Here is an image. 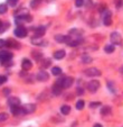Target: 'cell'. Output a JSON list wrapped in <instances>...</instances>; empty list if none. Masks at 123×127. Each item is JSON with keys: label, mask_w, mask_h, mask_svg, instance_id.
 Segmentation results:
<instances>
[{"label": "cell", "mask_w": 123, "mask_h": 127, "mask_svg": "<svg viewBox=\"0 0 123 127\" xmlns=\"http://www.w3.org/2000/svg\"><path fill=\"white\" fill-rule=\"evenodd\" d=\"M84 73L87 77H99V75H101V71L96 67H88L84 71Z\"/></svg>", "instance_id": "1"}, {"label": "cell", "mask_w": 123, "mask_h": 127, "mask_svg": "<svg viewBox=\"0 0 123 127\" xmlns=\"http://www.w3.org/2000/svg\"><path fill=\"white\" fill-rule=\"evenodd\" d=\"M15 35L17 37H19V38H24V37L27 36V29L24 26H18L15 29Z\"/></svg>", "instance_id": "2"}, {"label": "cell", "mask_w": 123, "mask_h": 127, "mask_svg": "<svg viewBox=\"0 0 123 127\" xmlns=\"http://www.w3.org/2000/svg\"><path fill=\"white\" fill-rule=\"evenodd\" d=\"M99 88H100V82L97 80H92V81H90L87 83V89H88V91H91V92L97 91Z\"/></svg>", "instance_id": "3"}, {"label": "cell", "mask_w": 123, "mask_h": 127, "mask_svg": "<svg viewBox=\"0 0 123 127\" xmlns=\"http://www.w3.org/2000/svg\"><path fill=\"white\" fill-rule=\"evenodd\" d=\"M11 58H12V53L7 52V51L0 52V60L2 61V63H7L9 61H11Z\"/></svg>", "instance_id": "4"}, {"label": "cell", "mask_w": 123, "mask_h": 127, "mask_svg": "<svg viewBox=\"0 0 123 127\" xmlns=\"http://www.w3.org/2000/svg\"><path fill=\"white\" fill-rule=\"evenodd\" d=\"M73 82H74V80H73V78H71V77H63L62 78V86H63V88H65V89H68L69 87L73 84Z\"/></svg>", "instance_id": "5"}, {"label": "cell", "mask_w": 123, "mask_h": 127, "mask_svg": "<svg viewBox=\"0 0 123 127\" xmlns=\"http://www.w3.org/2000/svg\"><path fill=\"white\" fill-rule=\"evenodd\" d=\"M111 42L114 44V45H119V44L122 43V37L119 33L114 32V33L111 34Z\"/></svg>", "instance_id": "6"}, {"label": "cell", "mask_w": 123, "mask_h": 127, "mask_svg": "<svg viewBox=\"0 0 123 127\" xmlns=\"http://www.w3.org/2000/svg\"><path fill=\"white\" fill-rule=\"evenodd\" d=\"M36 79H37L38 81L45 82V81H47V80L49 79V74H48L46 71H39L37 73V75H36Z\"/></svg>", "instance_id": "7"}, {"label": "cell", "mask_w": 123, "mask_h": 127, "mask_svg": "<svg viewBox=\"0 0 123 127\" xmlns=\"http://www.w3.org/2000/svg\"><path fill=\"white\" fill-rule=\"evenodd\" d=\"M55 41H57L58 43H66L68 44L72 41L71 36H65V35H56L55 36Z\"/></svg>", "instance_id": "8"}, {"label": "cell", "mask_w": 123, "mask_h": 127, "mask_svg": "<svg viewBox=\"0 0 123 127\" xmlns=\"http://www.w3.org/2000/svg\"><path fill=\"white\" fill-rule=\"evenodd\" d=\"M11 108V113L14 116H20V115H25L26 111H25V108H21L20 106H17V107H10Z\"/></svg>", "instance_id": "9"}, {"label": "cell", "mask_w": 123, "mask_h": 127, "mask_svg": "<svg viewBox=\"0 0 123 127\" xmlns=\"http://www.w3.org/2000/svg\"><path fill=\"white\" fill-rule=\"evenodd\" d=\"M103 23L105 26H110L112 24V17H111V11H105L103 14Z\"/></svg>", "instance_id": "10"}, {"label": "cell", "mask_w": 123, "mask_h": 127, "mask_svg": "<svg viewBox=\"0 0 123 127\" xmlns=\"http://www.w3.org/2000/svg\"><path fill=\"white\" fill-rule=\"evenodd\" d=\"M62 90H63V87H62V84H59L58 82H55V84L53 86V95H55V96H59V95L62 94Z\"/></svg>", "instance_id": "11"}, {"label": "cell", "mask_w": 123, "mask_h": 127, "mask_svg": "<svg viewBox=\"0 0 123 127\" xmlns=\"http://www.w3.org/2000/svg\"><path fill=\"white\" fill-rule=\"evenodd\" d=\"M8 103H9L10 107L20 106V99L17 98V97H10V98H8Z\"/></svg>", "instance_id": "12"}, {"label": "cell", "mask_w": 123, "mask_h": 127, "mask_svg": "<svg viewBox=\"0 0 123 127\" xmlns=\"http://www.w3.org/2000/svg\"><path fill=\"white\" fill-rule=\"evenodd\" d=\"M24 108H25L26 114H33V113H35V110H36V105L35 103H27Z\"/></svg>", "instance_id": "13"}, {"label": "cell", "mask_w": 123, "mask_h": 127, "mask_svg": "<svg viewBox=\"0 0 123 127\" xmlns=\"http://www.w3.org/2000/svg\"><path fill=\"white\" fill-rule=\"evenodd\" d=\"M45 31L46 28L44 26H39L35 29V37H41L45 35Z\"/></svg>", "instance_id": "14"}, {"label": "cell", "mask_w": 123, "mask_h": 127, "mask_svg": "<svg viewBox=\"0 0 123 127\" xmlns=\"http://www.w3.org/2000/svg\"><path fill=\"white\" fill-rule=\"evenodd\" d=\"M21 66H22V69H24L25 71H28V70H30L31 67H33V63H31L30 60H28V59H25V60L22 61Z\"/></svg>", "instance_id": "15"}, {"label": "cell", "mask_w": 123, "mask_h": 127, "mask_svg": "<svg viewBox=\"0 0 123 127\" xmlns=\"http://www.w3.org/2000/svg\"><path fill=\"white\" fill-rule=\"evenodd\" d=\"M65 55H66V53H65L64 50H58L54 53V58L56 60H62V59H64Z\"/></svg>", "instance_id": "16"}, {"label": "cell", "mask_w": 123, "mask_h": 127, "mask_svg": "<svg viewBox=\"0 0 123 127\" xmlns=\"http://www.w3.org/2000/svg\"><path fill=\"white\" fill-rule=\"evenodd\" d=\"M31 43L34 45H46V43L43 41V39H40V37H35V38L31 39Z\"/></svg>", "instance_id": "17"}, {"label": "cell", "mask_w": 123, "mask_h": 127, "mask_svg": "<svg viewBox=\"0 0 123 127\" xmlns=\"http://www.w3.org/2000/svg\"><path fill=\"white\" fill-rule=\"evenodd\" d=\"M61 113L63 114V115H68L69 113H71V107L67 105H64V106H62L61 108Z\"/></svg>", "instance_id": "18"}, {"label": "cell", "mask_w": 123, "mask_h": 127, "mask_svg": "<svg viewBox=\"0 0 123 127\" xmlns=\"http://www.w3.org/2000/svg\"><path fill=\"white\" fill-rule=\"evenodd\" d=\"M114 50H115V47H114L113 44H109V45H105V47H104L105 53H109V54H110V53H113Z\"/></svg>", "instance_id": "19"}, {"label": "cell", "mask_w": 123, "mask_h": 127, "mask_svg": "<svg viewBox=\"0 0 123 127\" xmlns=\"http://www.w3.org/2000/svg\"><path fill=\"white\" fill-rule=\"evenodd\" d=\"M52 73L54 75H59V74H62V69L59 66H54L52 69Z\"/></svg>", "instance_id": "20"}, {"label": "cell", "mask_w": 123, "mask_h": 127, "mask_svg": "<svg viewBox=\"0 0 123 127\" xmlns=\"http://www.w3.org/2000/svg\"><path fill=\"white\" fill-rule=\"evenodd\" d=\"M81 43H82V39H81V38H78V39H72V41L68 43V45L69 46H77V45H80Z\"/></svg>", "instance_id": "21"}, {"label": "cell", "mask_w": 123, "mask_h": 127, "mask_svg": "<svg viewBox=\"0 0 123 127\" xmlns=\"http://www.w3.org/2000/svg\"><path fill=\"white\" fill-rule=\"evenodd\" d=\"M33 56L35 58V60L36 61H40L41 60V58H43V55H41V53L40 52H33Z\"/></svg>", "instance_id": "22"}, {"label": "cell", "mask_w": 123, "mask_h": 127, "mask_svg": "<svg viewBox=\"0 0 123 127\" xmlns=\"http://www.w3.org/2000/svg\"><path fill=\"white\" fill-rule=\"evenodd\" d=\"M84 101L83 100H78L77 101V103H76V109H78V110H82L84 108Z\"/></svg>", "instance_id": "23"}, {"label": "cell", "mask_w": 123, "mask_h": 127, "mask_svg": "<svg viewBox=\"0 0 123 127\" xmlns=\"http://www.w3.org/2000/svg\"><path fill=\"white\" fill-rule=\"evenodd\" d=\"M82 62L83 63H91L92 62V58H90L88 55H83L82 56Z\"/></svg>", "instance_id": "24"}, {"label": "cell", "mask_w": 123, "mask_h": 127, "mask_svg": "<svg viewBox=\"0 0 123 127\" xmlns=\"http://www.w3.org/2000/svg\"><path fill=\"white\" fill-rule=\"evenodd\" d=\"M111 113V108L110 107H103L101 110V114L102 115H107V114Z\"/></svg>", "instance_id": "25"}, {"label": "cell", "mask_w": 123, "mask_h": 127, "mask_svg": "<svg viewBox=\"0 0 123 127\" xmlns=\"http://www.w3.org/2000/svg\"><path fill=\"white\" fill-rule=\"evenodd\" d=\"M7 5L6 3H1L0 5V15H2V14H5L6 11H7Z\"/></svg>", "instance_id": "26"}, {"label": "cell", "mask_w": 123, "mask_h": 127, "mask_svg": "<svg viewBox=\"0 0 123 127\" xmlns=\"http://www.w3.org/2000/svg\"><path fill=\"white\" fill-rule=\"evenodd\" d=\"M50 63H52V61H50L49 59H45V60H44V62L41 63V66H43V67H47V66H49V65H50Z\"/></svg>", "instance_id": "27"}, {"label": "cell", "mask_w": 123, "mask_h": 127, "mask_svg": "<svg viewBox=\"0 0 123 127\" xmlns=\"http://www.w3.org/2000/svg\"><path fill=\"white\" fill-rule=\"evenodd\" d=\"M7 46L8 47H11V46H18V44H17L16 41H14V39H9V41H7Z\"/></svg>", "instance_id": "28"}, {"label": "cell", "mask_w": 123, "mask_h": 127, "mask_svg": "<svg viewBox=\"0 0 123 127\" xmlns=\"http://www.w3.org/2000/svg\"><path fill=\"white\" fill-rule=\"evenodd\" d=\"M41 2V0H33V1H31V8H34V9H35V8H37V6L39 5V3Z\"/></svg>", "instance_id": "29"}, {"label": "cell", "mask_w": 123, "mask_h": 127, "mask_svg": "<svg viewBox=\"0 0 123 127\" xmlns=\"http://www.w3.org/2000/svg\"><path fill=\"white\" fill-rule=\"evenodd\" d=\"M8 119V115L5 113H0V122H5Z\"/></svg>", "instance_id": "30"}, {"label": "cell", "mask_w": 123, "mask_h": 127, "mask_svg": "<svg viewBox=\"0 0 123 127\" xmlns=\"http://www.w3.org/2000/svg\"><path fill=\"white\" fill-rule=\"evenodd\" d=\"M18 1H19V0H7V2L9 3L11 7H15V6L18 3Z\"/></svg>", "instance_id": "31"}, {"label": "cell", "mask_w": 123, "mask_h": 127, "mask_svg": "<svg viewBox=\"0 0 123 127\" xmlns=\"http://www.w3.org/2000/svg\"><path fill=\"white\" fill-rule=\"evenodd\" d=\"M7 82V77L6 75H0V84H3Z\"/></svg>", "instance_id": "32"}, {"label": "cell", "mask_w": 123, "mask_h": 127, "mask_svg": "<svg viewBox=\"0 0 123 127\" xmlns=\"http://www.w3.org/2000/svg\"><path fill=\"white\" fill-rule=\"evenodd\" d=\"M99 106H101V102H91L90 103V107L91 108H96V107H99Z\"/></svg>", "instance_id": "33"}, {"label": "cell", "mask_w": 123, "mask_h": 127, "mask_svg": "<svg viewBox=\"0 0 123 127\" xmlns=\"http://www.w3.org/2000/svg\"><path fill=\"white\" fill-rule=\"evenodd\" d=\"M10 94H11L10 89H3V90H2V95H3V96H9Z\"/></svg>", "instance_id": "34"}, {"label": "cell", "mask_w": 123, "mask_h": 127, "mask_svg": "<svg viewBox=\"0 0 123 127\" xmlns=\"http://www.w3.org/2000/svg\"><path fill=\"white\" fill-rule=\"evenodd\" d=\"M5 46H7V41H5V39H0V48L5 47Z\"/></svg>", "instance_id": "35"}, {"label": "cell", "mask_w": 123, "mask_h": 127, "mask_svg": "<svg viewBox=\"0 0 123 127\" xmlns=\"http://www.w3.org/2000/svg\"><path fill=\"white\" fill-rule=\"evenodd\" d=\"M83 3H84L83 0H76L75 5H76V7H82V6H83Z\"/></svg>", "instance_id": "36"}, {"label": "cell", "mask_w": 123, "mask_h": 127, "mask_svg": "<svg viewBox=\"0 0 123 127\" xmlns=\"http://www.w3.org/2000/svg\"><path fill=\"white\" fill-rule=\"evenodd\" d=\"M77 95H78V96H82V95H84V89L78 88L77 89Z\"/></svg>", "instance_id": "37"}, {"label": "cell", "mask_w": 123, "mask_h": 127, "mask_svg": "<svg viewBox=\"0 0 123 127\" xmlns=\"http://www.w3.org/2000/svg\"><path fill=\"white\" fill-rule=\"evenodd\" d=\"M94 127H103V126H102L101 124H95V125H94Z\"/></svg>", "instance_id": "38"}, {"label": "cell", "mask_w": 123, "mask_h": 127, "mask_svg": "<svg viewBox=\"0 0 123 127\" xmlns=\"http://www.w3.org/2000/svg\"><path fill=\"white\" fill-rule=\"evenodd\" d=\"M2 26V23H1V20H0V27Z\"/></svg>", "instance_id": "39"}, {"label": "cell", "mask_w": 123, "mask_h": 127, "mask_svg": "<svg viewBox=\"0 0 123 127\" xmlns=\"http://www.w3.org/2000/svg\"><path fill=\"white\" fill-rule=\"evenodd\" d=\"M120 71H121V72H123V66L121 67V70H120Z\"/></svg>", "instance_id": "40"}]
</instances>
